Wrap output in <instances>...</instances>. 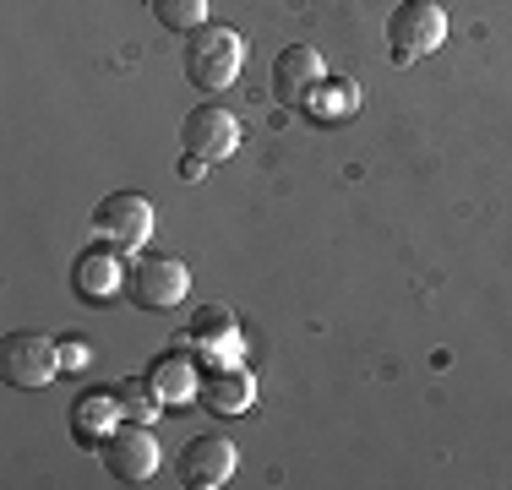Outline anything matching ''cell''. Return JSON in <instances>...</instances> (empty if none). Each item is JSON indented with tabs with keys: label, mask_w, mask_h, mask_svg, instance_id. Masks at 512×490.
Wrapping results in <instances>:
<instances>
[{
	"label": "cell",
	"mask_w": 512,
	"mask_h": 490,
	"mask_svg": "<svg viewBox=\"0 0 512 490\" xmlns=\"http://www.w3.org/2000/svg\"><path fill=\"white\" fill-rule=\"evenodd\" d=\"M180 180H207V158L186 153V158H180Z\"/></svg>",
	"instance_id": "obj_19"
},
{
	"label": "cell",
	"mask_w": 512,
	"mask_h": 490,
	"mask_svg": "<svg viewBox=\"0 0 512 490\" xmlns=\"http://www.w3.org/2000/svg\"><path fill=\"white\" fill-rule=\"evenodd\" d=\"M115 398H120V409H126L131 420H142V425H153L158 409H164V403H158V392L148 387V376H126V382L115 387Z\"/></svg>",
	"instance_id": "obj_16"
},
{
	"label": "cell",
	"mask_w": 512,
	"mask_h": 490,
	"mask_svg": "<svg viewBox=\"0 0 512 490\" xmlns=\"http://www.w3.org/2000/svg\"><path fill=\"white\" fill-rule=\"evenodd\" d=\"M99 458L120 485H148L158 474V436L142 420H131V425H120L115 436H104Z\"/></svg>",
	"instance_id": "obj_5"
},
{
	"label": "cell",
	"mask_w": 512,
	"mask_h": 490,
	"mask_svg": "<svg viewBox=\"0 0 512 490\" xmlns=\"http://www.w3.org/2000/svg\"><path fill=\"white\" fill-rule=\"evenodd\" d=\"M442 39H447V11L436 6V0H404V6H393V17H387V49H393L398 66L431 55Z\"/></svg>",
	"instance_id": "obj_3"
},
{
	"label": "cell",
	"mask_w": 512,
	"mask_h": 490,
	"mask_svg": "<svg viewBox=\"0 0 512 490\" xmlns=\"http://www.w3.org/2000/svg\"><path fill=\"white\" fill-rule=\"evenodd\" d=\"M142 376H148V387L158 392V403H191L202 392V376H197V365H191V354H158Z\"/></svg>",
	"instance_id": "obj_13"
},
{
	"label": "cell",
	"mask_w": 512,
	"mask_h": 490,
	"mask_svg": "<svg viewBox=\"0 0 512 490\" xmlns=\"http://www.w3.org/2000/svg\"><path fill=\"white\" fill-rule=\"evenodd\" d=\"M175 349H197L207 360V371H224V365H240L246 338H240L235 316H229L224 305H207V311H197V322L186 327V338H180Z\"/></svg>",
	"instance_id": "obj_7"
},
{
	"label": "cell",
	"mask_w": 512,
	"mask_h": 490,
	"mask_svg": "<svg viewBox=\"0 0 512 490\" xmlns=\"http://www.w3.org/2000/svg\"><path fill=\"white\" fill-rule=\"evenodd\" d=\"M175 474L186 490H218L235 474V441L229 436H191L175 458Z\"/></svg>",
	"instance_id": "obj_10"
},
{
	"label": "cell",
	"mask_w": 512,
	"mask_h": 490,
	"mask_svg": "<svg viewBox=\"0 0 512 490\" xmlns=\"http://www.w3.org/2000/svg\"><path fill=\"white\" fill-rule=\"evenodd\" d=\"M88 365H93L88 338H60V371H88Z\"/></svg>",
	"instance_id": "obj_18"
},
{
	"label": "cell",
	"mask_w": 512,
	"mask_h": 490,
	"mask_svg": "<svg viewBox=\"0 0 512 490\" xmlns=\"http://www.w3.org/2000/svg\"><path fill=\"white\" fill-rule=\"evenodd\" d=\"M60 371V343L44 333H6L0 338V382L39 392Z\"/></svg>",
	"instance_id": "obj_4"
},
{
	"label": "cell",
	"mask_w": 512,
	"mask_h": 490,
	"mask_svg": "<svg viewBox=\"0 0 512 490\" xmlns=\"http://www.w3.org/2000/svg\"><path fill=\"white\" fill-rule=\"evenodd\" d=\"M120 245L115 240H104V245H88V251H77V262H71V289L82 294L88 305H104V300H115L120 289H126V267L131 262H120Z\"/></svg>",
	"instance_id": "obj_8"
},
{
	"label": "cell",
	"mask_w": 512,
	"mask_h": 490,
	"mask_svg": "<svg viewBox=\"0 0 512 490\" xmlns=\"http://www.w3.org/2000/svg\"><path fill=\"white\" fill-rule=\"evenodd\" d=\"M322 77H327L322 55H316L311 44H289V49H278V60H273V98L278 104H306V93Z\"/></svg>",
	"instance_id": "obj_11"
},
{
	"label": "cell",
	"mask_w": 512,
	"mask_h": 490,
	"mask_svg": "<svg viewBox=\"0 0 512 490\" xmlns=\"http://www.w3.org/2000/svg\"><path fill=\"white\" fill-rule=\"evenodd\" d=\"M240 60H246V44H240L235 28H218V22H202L197 33L186 39V55H180V66H186V82L202 93H218L235 82Z\"/></svg>",
	"instance_id": "obj_1"
},
{
	"label": "cell",
	"mask_w": 512,
	"mask_h": 490,
	"mask_svg": "<svg viewBox=\"0 0 512 490\" xmlns=\"http://www.w3.org/2000/svg\"><path fill=\"white\" fill-rule=\"evenodd\" d=\"M153 17L169 33H197L207 22V0H153Z\"/></svg>",
	"instance_id": "obj_17"
},
{
	"label": "cell",
	"mask_w": 512,
	"mask_h": 490,
	"mask_svg": "<svg viewBox=\"0 0 512 490\" xmlns=\"http://www.w3.org/2000/svg\"><path fill=\"white\" fill-rule=\"evenodd\" d=\"M180 147L207 158V164H218V158H229L240 147V120L229 115L224 104H197L180 120Z\"/></svg>",
	"instance_id": "obj_9"
},
{
	"label": "cell",
	"mask_w": 512,
	"mask_h": 490,
	"mask_svg": "<svg viewBox=\"0 0 512 490\" xmlns=\"http://www.w3.org/2000/svg\"><path fill=\"white\" fill-rule=\"evenodd\" d=\"M186 289H191L186 262H175V256H131V267H126V300L137 305V311L164 316V311H175V305L186 300Z\"/></svg>",
	"instance_id": "obj_2"
},
{
	"label": "cell",
	"mask_w": 512,
	"mask_h": 490,
	"mask_svg": "<svg viewBox=\"0 0 512 490\" xmlns=\"http://www.w3.org/2000/svg\"><path fill=\"white\" fill-rule=\"evenodd\" d=\"M93 229H99V240H115L120 251H142L153 235V202L137 191H109L93 207Z\"/></svg>",
	"instance_id": "obj_6"
},
{
	"label": "cell",
	"mask_w": 512,
	"mask_h": 490,
	"mask_svg": "<svg viewBox=\"0 0 512 490\" xmlns=\"http://www.w3.org/2000/svg\"><path fill=\"white\" fill-rule=\"evenodd\" d=\"M207 409H218V414H246L251 403H256V387H251V376L240 371V365H224V371H207Z\"/></svg>",
	"instance_id": "obj_15"
},
{
	"label": "cell",
	"mask_w": 512,
	"mask_h": 490,
	"mask_svg": "<svg viewBox=\"0 0 512 490\" xmlns=\"http://www.w3.org/2000/svg\"><path fill=\"white\" fill-rule=\"evenodd\" d=\"M120 414L126 409H120L115 387H99V392L71 403V436H77L82 447H104V436L120 431Z\"/></svg>",
	"instance_id": "obj_12"
},
{
	"label": "cell",
	"mask_w": 512,
	"mask_h": 490,
	"mask_svg": "<svg viewBox=\"0 0 512 490\" xmlns=\"http://www.w3.org/2000/svg\"><path fill=\"white\" fill-rule=\"evenodd\" d=\"M355 104H360V88L349 77H322L316 88L306 93V115L316 120V126H327V120H344V115H355Z\"/></svg>",
	"instance_id": "obj_14"
}]
</instances>
